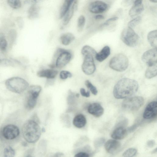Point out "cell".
<instances>
[{"label": "cell", "instance_id": "obj_39", "mask_svg": "<svg viewBox=\"0 0 157 157\" xmlns=\"http://www.w3.org/2000/svg\"><path fill=\"white\" fill-rule=\"evenodd\" d=\"M44 0H25L24 3L26 4L33 5L41 2Z\"/></svg>", "mask_w": 157, "mask_h": 157}, {"label": "cell", "instance_id": "obj_29", "mask_svg": "<svg viewBox=\"0 0 157 157\" xmlns=\"http://www.w3.org/2000/svg\"><path fill=\"white\" fill-rule=\"evenodd\" d=\"M76 98L77 97L75 96V94L71 90H69L68 91L67 98L68 105L69 106H73L75 103Z\"/></svg>", "mask_w": 157, "mask_h": 157}, {"label": "cell", "instance_id": "obj_24", "mask_svg": "<svg viewBox=\"0 0 157 157\" xmlns=\"http://www.w3.org/2000/svg\"><path fill=\"white\" fill-rule=\"evenodd\" d=\"M75 39L74 36L70 33L63 34L60 37L62 44L64 45H67L71 43Z\"/></svg>", "mask_w": 157, "mask_h": 157}, {"label": "cell", "instance_id": "obj_44", "mask_svg": "<svg viewBox=\"0 0 157 157\" xmlns=\"http://www.w3.org/2000/svg\"><path fill=\"white\" fill-rule=\"evenodd\" d=\"M155 141L153 140H149L147 143V145L149 147H153L155 145Z\"/></svg>", "mask_w": 157, "mask_h": 157}, {"label": "cell", "instance_id": "obj_5", "mask_svg": "<svg viewBox=\"0 0 157 157\" xmlns=\"http://www.w3.org/2000/svg\"><path fill=\"white\" fill-rule=\"evenodd\" d=\"M128 63V57L123 54L119 53L115 55L110 59L109 66L114 70L122 72L127 69Z\"/></svg>", "mask_w": 157, "mask_h": 157}, {"label": "cell", "instance_id": "obj_10", "mask_svg": "<svg viewBox=\"0 0 157 157\" xmlns=\"http://www.w3.org/2000/svg\"><path fill=\"white\" fill-rule=\"evenodd\" d=\"M20 133L18 128L16 125L9 124L5 126L2 130L3 137L6 139L12 140L17 138Z\"/></svg>", "mask_w": 157, "mask_h": 157}, {"label": "cell", "instance_id": "obj_20", "mask_svg": "<svg viewBox=\"0 0 157 157\" xmlns=\"http://www.w3.org/2000/svg\"><path fill=\"white\" fill-rule=\"evenodd\" d=\"M110 54V48L108 46L104 47L98 53L96 54L95 58L98 61L102 62L106 59Z\"/></svg>", "mask_w": 157, "mask_h": 157}, {"label": "cell", "instance_id": "obj_1", "mask_svg": "<svg viewBox=\"0 0 157 157\" xmlns=\"http://www.w3.org/2000/svg\"><path fill=\"white\" fill-rule=\"evenodd\" d=\"M139 85L136 80L124 78L119 80L115 85L113 94L117 99L126 98L132 96L137 91Z\"/></svg>", "mask_w": 157, "mask_h": 157}, {"label": "cell", "instance_id": "obj_42", "mask_svg": "<svg viewBox=\"0 0 157 157\" xmlns=\"http://www.w3.org/2000/svg\"><path fill=\"white\" fill-rule=\"evenodd\" d=\"M118 19V17H112L108 19L106 21L103 23L102 25L106 26L108 25L111 22L117 20Z\"/></svg>", "mask_w": 157, "mask_h": 157}, {"label": "cell", "instance_id": "obj_36", "mask_svg": "<svg viewBox=\"0 0 157 157\" xmlns=\"http://www.w3.org/2000/svg\"><path fill=\"white\" fill-rule=\"evenodd\" d=\"M137 151V150L134 148H129L123 153V156L124 157H132L136 154Z\"/></svg>", "mask_w": 157, "mask_h": 157}, {"label": "cell", "instance_id": "obj_9", "mask_svg": "<svg viewBox=\"0 0 157 157\" xmlns=\"http://www.w3.org/2000/svg\"><path fill=\"white\" fill-rule=\"evenodd\" d=\"M84 56L82 65L83 72L87 75L92 74L95 71L96 67L94 60V57L91 55H86Z\"/></svg>", "mask_w": 157, "mask_h": 157}, {"label": "cell", "instance_id": "obj_46", "mask_svg": "<svg viewBox=\"0 0 157 157\" xmlns=\"http://www.w3.org/2000/svg\"><path fill=\"white\" fill-rule=\"evenodd\" d=\"M64 154L61 152H57L56 153L55 155L54 156L55 157H61L63 156V155Z\"/></svg>", "mask_w": 157, "mask_h": 157}, {"label": "cell", "instance_id": "obj_13", "mask_svg": "<svg viewBox=\"0 0 157 157\" xmlns=\"http://www.w3.org/2000/svg\"><path fill=\"white\" fill-rule=\"evenodd\" d=\"M157 114V102L153 101L149 103L146 106L144 111L143 117L146 119L155 117Z\"/></svg>", "mask_w": 157, "mask_h": 157}, {"label": "cell", "instance_id": "obj_17", "mask_svg": "<svg viewBox=\"0 0 157 157\" xmlns=\"http://www.w3.org/2000/svg\"><path fill=\"white\" fill-rule=\"evenodd\" d=\"M127 133V131L125 128L122 126H119L113 131L111 136L115 140H121L126 137Z\"/></svg>", "mask_w": 157, "mask_h": 157}, {"label": "cell", "instance_id": "obj_7", "mask_svg": "<svg viewBox=\"0 0 157 157\" xmlns=\"http://www.w3.org/2000/svg\"><path fill=\"white\" fill-rule=\"evenodd\" d=\"M56 58L55 67L57 68H62L66 66L71 60L72 57L71 52L62 48H58L54 55Z\"/></svg>", "mask_w": 157, "mask_h": 157}, {"label": "cell", "instance_id": "obj_51", "mask_svg": "<svg viewBox=\"0 0 157 157\" xmlns=\"http://www.w3.org/2000/svg\"><path fill=\"white\" fill-rule=\"evenodd\" d=\"M156 151H157V150H156V148L155 149H154V151H153L152 152V153H155L156 152Z\"/></svg>", "mask_w": 157, "mask_h": 157}, {"label": "cell", "instance_id": "obj_12", "mask_svg": "<svg viewBox=\"0 0 157 157\" xmlns=\"http://www.w3.org/2000/svg\"><path fill=\"white\" fill-rule=\"evenodd\" d=\"M108 8L107 4L100 0H96L92 2L88 6V10L94 13H99L105 11Z\"/></svg>", "mask_w": 157, "mask_h": 157}, {"label": "cell", "instance_id": "obj_32", "mask_svg": "<svg viewBox=\"0 0 157 157\" xmlns=\"http://www.w3.org/2000/svg\"><path fill=\"white\" fill-rule=\"evenodd\" d=\"M9 6L14 9H18L20 8L21 4L20 0H7Z\"/></svg>", "mask_w": 157, "mask_h": 157}, {"label": "cell", "instance_id": "obj_47", "mask_svg": "<svg viewBox=\"0 0 157 157\" xmlns=\"http://www.w3.org/2000/svg\"><path fill=\"white\" fill-rule=\"evenodd\" d=\"M143 0H136L134 3H142Z\"/></svg>", "mask_w": 157, "mask_h": 157}, {"label": "cell", "instance_id": "obj_6", "mask_svg": "<svg viewBox=\"0 0 157 157\" xmlns=\"http://www.w3.org/2000/svg\"><path fill=\"white\" fill-rule=\"evenodd\" d=\"M121 39L126 45L134 47L138 44L140 38L132 28L128 27L124 28L121 33Z\"/></svg>", "mask_w": 157, "mask_h": 157}, {"label": "cell", "instance_id": "obj_15", "mask_svg": "<svg viewBox=\"0 0 157 157\" xmlns=\"http://www.w3.org/2000/svg\"><path fill=\"white\" fill-rule=\"evenodd\" d=\"M89 113L96 117L101 116L103 113L104 109L99 103H94L90 104L88 107Z\"/></svg>", "mask_w": 157, "mask_h": 157}, {"label": "cell", "instance_id": "obj_19", "mask_svg": "<svg viewBox=\"0 0 157 157\" xmlns=\"http://www.w3.org/2000/svg\"><path fill=\"white\" fill-rule=\"evenodd\" d=\"M86 123L85 117L82 114H78L74 118L73 123L74 126L78 128H81L84 127Z\"/></svg>", "mask_w": 157, "mask_h": 157}, {"label": "cell", "instance_id": "obj_22", "mask_svg": "<svg viewBox=\"0 0 157 157\" xmlns=\"http://www.w3.org/2000/svg\"><path fill=\"white\" fill-rule=\"evenodd\" d=\"M77 2L76 0L74 1L69 10L64 16L63 21V24L64 25L68 24L72 17L74 11L77 8Z\"/></svg>", "mask_w": 157, "mask_h": 157}, {"label": "cell", "instance_id": "obj_50", "mask_svg": "<svg viewBox=\"0 0 157 157\" xmlns=\"http://www.w3.org/2000/svg\"><path fill=\"white\" fill-rule=\"evenodd\" d=\"M75 96L77 98H78L79 96V94L78 93L75 94Z\"/></svg>", "mask_w": 157, "mask_h": 157}, {"label": "cell", "instance_id": "obj_31", "mask_svg": "<svg viewBox=\"0 0 157 157\" xmlns=\"http://www.w3.org/2000/svg\"><path fill=\"white\" fill-rule=\"evenodd\" d=\"M85 18L82 15H80L77 21V29L79 32L81 31L84 27L85 23Z\"/></svg>", "mask_w": 157, "mask_h": 157}, {"label": "cell", "instance_id": "obj_11", "mask_svg": "<svg viewBox=\"0 0 157 157\" xmlns=\"http://www.w3.org/2000/svg\"><path fill=\"white\" fill-rule=\"evenodd\" d=\"M142 59L147 66L157 64V48L151 49L145 52L142 55Z\"/></svg>", "mask_w": 157, "mask_h": 157}, {"label": "cell", "instance_id": "obj_2", "mask_svg": "<svg viewBox=\"0 0 157 157\" xmlns=\"http://www.w3.org/2000/svg\"><path fill=\"white\" fill-rule=\"evenodd\" d=\"M22 136L28 143H34L39 139L41 133L39 123L31 119L27 121L21 129Z\"/></svg>", "mask_w": 157, "mask_h": 157}, {"label": "cell", "instance_id": "obj_41", "mask_svg": "<svg viewBox=\"0 0 157 157\" xmlns=\"http://www.w3.org/2000/svg\"><path fill=\"white\" fill-rule=\"evenodd\" d=\"M80 93L81 95L85 97H89L90 96V92L88 90L86 92L85 90L83 88H81L80 89Z\"/></svg>", "mask_w": 157, "mask_h": 157}, {"label": "cell", "instance_id": "obj_49", "mask_svg": "<svg viewBox=\"0 0 157 157\" xmlns=\"http://www.w3.org/2000/svg\"><path fill=\"white\" fill-rule=\"evenodd\" d=\"M41 131V132H45V129L43 127L42 128Z\"/></svg>", "mask_w": 157, "mask_h": 157}, {"label": "cell", "instance_id": "obj_40", "mask_svg": "<svg viewBox=\"0 0 157 157\" xmlns=\"http://www.w3.org/2000/svg\"><path fill=\"white\" fill-rule=\"evenodd\" d=\"M89 156V154L87 152L83 151L78 152L75 154L74 156L75 157H88Z\"/></svg>", "mask_w": 157, "mask_h": 157}, {"label": "cell", "instance_id": "obj_48", "mask_svg": "<svg viewBox=\"0 0 157 157\" xmlns=\"http://www.w3.org/2000/svg\"><path fill=\"white\" fill-rule=\"evenodd\" d=\"M151 2H153V3H156L157 2V0H149Z\"/></svg>", "mask_w": 157, "mask_h": 157}, {"label": "cell", "instance_id": "obj_16", "mask_svg": "<svg viewBox=\"0 0 157 157\" xmlns=\"http://www.w3.org/2000/svg\"><path fill=\"white\" fill-rule=\"evenodd\" d=\"M58 73V71L53 69H46L39 71L37 73L38 76L52 79L55 78Z\"/></svg>", "mask_w": 157, "mask_h": 157}, {"label": "cell", "instance_id": "obj_8", "mask_svg": "<svg viewBox=\"0 0 157 157\" xmlns=\"http://www.w3.org/2000/svg\"><path fill=\"white\" fill-rule=\"evenodd\" d=\"M144 103V99L142 97H130L126 98L124 100L122 103V106L126 110L134 111L139 109Z\"/></svg>", "mask_w": 157, "mask_h": 157}, {"label": "cell", "instance_id": "obj_43", "mask_svg": "<svg viewBox=\"0 0 157 157\" xmlns=\"http://www.w3.org/2000/svg\"><path fill=\"white\" fill-rule=\"evenodd\" d=\"M17 21L19 28H22L23 25V21L22 18L21 17H19L17 18Z\"/></svg>", "mask_w": 157, "mask_h": 157}, {"label": "cell", "instance_id": "obj_26", "mask_svg": "<svg viewBox=\"0 0 157 157\" xmlns=\"http://www.w3.org/2000/svg\"><path fill=\"white\" fill-rule=\"evenodd\" d=\"M157 73V64L148 66L145 73V76L148 79H150L155 76Z\"/></svg>", "mask_w": 157, "mask_h": 157}, {"label": "cell", "instance_id": "obj_18", "mask_svg": "<svg viewBox=\"0 0 157 157\" xmlns=\"http://www.w3.org/2000/svg\"><path fill=\"white\" fill-rule=\"evenodd\" d=\"M144 10V6L142 3H134L133 5L129 11L128 14L131 17H134L141 13Z\"/></svg>", "mask_w": 157, "mask_h": 157}, {"label": "cell", "instance_id": "obj_14", "mask_svg": "<svg viewBox=\"0 0 157 157\" xmlns=\"http://www.w3.org/2000/svg\"><path fill=\"white\" fill-rule=\"evenodd\" d=\"M121 147V144L120 142L114 140H109L105 144V147L106 151L112 154L118 151Z\"/></svg>", "mask_w": 157, "mask_h": 157}, {"label": "cell", "instance_id": "obj_35", "mask_svg": "<svg viewBox=\"0 0 157 157\" xmlns=\"http://www.w3.org/2000/svg\"><path fill=\"white\" fill-rule=\"evenodd\" d=\"M85 83L86 87L90 89L92 94L94 95L97 94L98 90L92 84L89 80H86Z\"/></svg>", "mask_w": 157, "mask_h": 157}, {"label": "cell", "instance_id": "obj_4", "mask_svg": "<svg viewBox=\"0 0 157 157\" xmlns=\"http://www.w3.org/2000/svg\"><path fill=\"white\" fill-rule=\"evenodd\" d=\"M41 90V86L38 85H33L29 87L26 95L25 103V107L27 109L31 110L35 107Z\"/></svg>", "mask_w": 157, "mask_h": 157}, {"label": "cell", "instance_id": "obj_38", "mask_svg": "<svg viewBox=\"0 0 157 157\" xmlns=\"http://www.w3.org/2000/svg\"><path fill=\"white\" fill-rule=\"evenodd\" d=\"M105 141L103 138H99L96 139L94 142V145L95 147H98L102 146Z\"/></svg>", "mask_w": 157, "mask_h": 157}, {"label": "cell", "instance_id": "obj_33", "mask_svg": "<svg viewBox=\"0 0 157 157\" xmlns=\"http://www.w3.org/2000/svg\"><path fill=\"white\" fill-rule=\"evenodd\" d=\"M4 155L5 157H13L15 155V151L11 147L8 146L5 148Z\"/></svg>", "mask_w": 157, "mask_h": 157}, {"label": "cell", "instance_id": "obj_37", "mask_svg": "<svg viewBox=\"0 0 157 157\" xmlns=\"http://www.w3.org/2000/svg\"><path fill=\"white\" fill-rule=\"evenodd\" d=\"M72 76V74L69 71L65 70L61 71L59 73V77L61 79L64 80Z\"/></svg>", "mask_w": 157, "mask_h": 157}, {"label": "cell", "instance_id": "obj_21", "mask_svg": "<svg viewBox=\"0 0 157 157\" xmlns=\"http://www.w3.org/2000/svg\"><path fill=\"white\" fill-rule=\"evenodd\" d=\"M40 10V7L37 4L31 5L28 11V18L31 20H33L38 18Z\"/></svg>", "mask_w": 157, "mask_h": 157}, {"label": "cell", "instance_id": "obj_45", "mask_svg": "<svg viewBox=\"0 0 157 157\" xmlns=\"http://www.w3.org/2000/svg\"><path fill=\"white\" fill-rule=\"evenodd\" d=\"M95 18L96 20H101L104 18L103 16L101 15H98L95 16Z\"/></svg>", "mask_w": 157, "mask_h": 157}, {"label": "cell", "instance_id": "obj_28", "mask_svg": "<svg viewBox=\"0 0 157 157\" xmlns=\"http://www.w3.org/2000/svg\"><path fill=\"white\" fill-rule=\"evenodd\" d=\"M81 53L85 56L86 55H91L94 57H95L97 52L92 47L88 45H85L83 47L81 50Z\"/></svg>", "mask_w": 157, "mask_h": 157}, {"label": "cell", "instance_id": "obj_25", "mask_svg": "<svg viewBox=\"0 0 157 157\" xmlns=\"http://www.w3.org/2000/svg\"><path fill=\"white\" fill-rule=\"evenodd\" d=\"M147 39L151 46L154 48H157V31L156 30L150 32L148 34Z\"/></svg>", "mask_w": 157, "mask_h": 157}, {"label": "cell", "instance_id": "obj_30", "mask_svg": "<svg viewBox=\"0 0 157 157\" xmlns=\"http://www.w3.org/2000/svg\"><path fill=\"white\" fill-rule=\"evenodd\" d=\"M7 46V43L5 35L0 33V50L3 52L6 51Z\"/></svg>", "mask_w": 157, "mask_h": 157}, {"label": "cell", "instance_id": "obj_27", "mask_svg": "<svg viewBox=\"0 0 157 157\" xmlns=\"http://www.w3.org/2000/svg\"><path fill=\"white\" fill-rule=\"evenodd\" d=\"M18 61L12 59H0V65L3 66L14 67L16 64H20Z\"/></svg>", "mask_w": 157, "mask_h": 157}, {"label": "cell", "instance_id": "obj_3", "mask_svg": "<svg viewBox=\"0 0 157 157\" xmlns=\"http://www.w3.org/2000/svg\"><path fill=\"white\" fill-rule=\"evenodd\" d=\"M7 89L13 93L21 94L28 89V82L24 79L19 77H13L7 79L5 82Z\"/></svg>", "mask_w": 157, "mask_h": 157}, {"label": "cell", "instance_id": "obj_34", "mask_svg": "<svg viewBox=\"0 0 157 157\" xmlns=\"http://www.w3.org/2000/svg\"><path fill=\"white\" fill-rule=\"evenodd\" d=\"M141 19V17L140 16H137L135 18L128 22V27L132 29L140 22Z\"/></svg>", "mask_w": 157, "mask_h": 157}, {"label": "cell", "instance_id": "obj_23", "mask_svg": "<svg viewBox=\"0 0 157 157\" xmlns=\"http://www.w3.org/2000/svg\"><path fill=\"white\" fill-rule=\"evenodd\" d=\"M75 0H65L59 11V17H63L71 7Z\"/></svg>", "mask_w": 157, "mask_h": 157}]
</instances>
